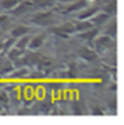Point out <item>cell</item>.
<instances>
[{"label":"cell","mask_w":124,"mask_h":125,"mask_svg":"<svg viewBox=\"0 0 124 125\" xmlns=\"http://www.w3.org/2000/svg\"><path fill=\"white\" fill-rule=\"evenodd\" d=\"M42 42H43V39H42V37H38V38H35V39L32 41V43H31V46H32L33 48H37V47H40V46L42 45Z\"/></svg>","instance_id":"6"},{"label":"cell","mask_w":124,"mask_h":125,"mask_svg":"<svg viewBox=\"0 0 124 125\" xmlns=\"http://www.w3.org/2000/svg\"><path fill=\"white\" fill-rule=\"evenodd\" d=\"M97 44H98L99 46H109V45L111 44V40H110L108 37H103V38H101L100 40H98Z\"/></svg>","instance_id":"5"},{"label":"cell","mask_w":124,"mask_h":125,"mask_svg":"<svg viewBox=\"0 0 124 125\" xmlns=\"http://www.w3.org/2000/svg\"><path fill=\"white\" fill-rule=\"evenodd\" d=\"M7 20V17H0V22H3Z\"/></svg>","instance_id":"15"},{"label":"cell","mask_w":124,"mask_h":125,"mask_svg":"<svg viewBox=\"0 0 124 125\" xmlns=\"http://www.w3.org/2000/svg\"><path fill=\"white\" fill-rule=\"evenodd\" d=\"M18 54H19V53H18V52H17V51H13V52H12V53H11V57H12V58H14V57H15V55L17 56Z\"/></svg>","instance_id":"14"},{"label":"cell","mask_w":124,"mask_h":125,"mask_svg":"<svg viewBox=\"0 0 124 125\" xmlns=\"http://www.w3.org/2000/svg\"><path fill=\"white\" fill-rule=\"evenodd\" d=\"M26 32H27V28H26V27L21 26V27L16 28V29L13 31V35H14V36H21V35H22V34H24V33H26Z\"/></svg>","instance_id":"4"},{"label":"cell","mask_w":124,"mask_h":125,"mask_svg":"<svg viewBox=\"0 0 124 125\" xmlns=\"http://www.w3.org/2000/svg\"><path fill=\"white\" fill-rule=\"evenodd\" d=\"M26 43H27V38H24L23 40H21V41L19 43V47H24Z\"/></svg>","instance_id":"13"},{"label":"cell","mask_w":124,"mask_h":125,"mask_svg":"<svg viewBox=\"0 0 124 125\" xmlns=\"http://www.w3.org/2000/svg\"><path fill=\"white\" fill-rule=\"evenodd\" d=\"M85 5H86V2L83 1V0H82V1H80V2H78V3H76V4H74V5H72L71 7H69V8L67 9V11H68V12L75 11V10H78V9H80V8H82V7H83V6H85Z\"/></svg>","instance_id":"3"},{"label":"cell","mask_w":124,"mask_h":125,"mask_svg":"<svg viewBox=\"0 0 124 125\" xmlns=\"http://www.w3.org/2000/svg\"><path fill=\"white\" fill-rule=\"evenodd\" d=\"M107 19H108V15H101V16H99V17L95 20V21H97L98 23H102V22H104Z\"/></svg>","instance_id":"10"},{"label":"cell","mask_w":124,"mask_h":125,"mask_svg":"<svg viewBox=\"0 0 124 125\" xmlns=\"http://www.w3.org/2000/svg\"><path fill=\"white\" fill-rule=\"evenodd\" d=\"M16 4H17V0H4L3 1V6L5 8H11Z\"/></svg>","instance_id":"7"},{"label":"cell","mask_w":124,"mask_h":125,"mask_svg":"<svg viewBox=\"0 0 124 125\" xmlns=\"http://www.w3.org/2000/svg\"><path fill=\"white\" fill-rule=\"evenodd\" d=\"M109 33L112 34V35H114V36L116 34V25H115V24H114V25L112 26V28H111V30L109 31Z\"/></svg>","instance_id":"12"},{"label":"cell","mask_w":124,"mask_h":125,"mask_svg":"<svg viewBox=\"0 0 124 125\" xmlns=\"http://www.w3.org/2000/svg\"><path fill=\"white\" fill-rule=\"evenodd\" d=\"M51 17V13H47V14H41L39 16H37L34 19V21L37 23H45V21H47V20Z\"/></svg>","instance_id":"1"},{"label":"cell","mask_w":124,"mask_h":125,"mask_svg":"<svg viewBox=\"0 0 124 125\" xmlns=\"http://www.w3.org/2000/svg\"><path fill=\"white\" fill-rule=\"evenodd\" d=\"M82 56L83 57V58H85V59H87V60H92L94 58H96V54L91 52V51H88V50H84V51H83V52H82Z\"/></svg>","instance_id":"2"},{"label":"cell","mask_w":124,"mask_h":125,"mask_svg":"<svg viewBox=\"0 0 124 125\" xmlns=\"http://www.w3.org/2000/svg\"><path fill=\"white\" fill-rule=\"evenodd\" d=\"M96 11H97V8H94V9H90V10L86 11L85 13H83V15H82V16L80 17V19H85V18H87V17L91 16L92 14H94V13H95Z\"/></svg>","instance_id":"8"},{"label":"cell","mask_w":124,"mask_h":125,"mask_svg":"<svg viewBox=\"0 0 124 125\" xmlns=\"http://www.w3.org/2000/svg\"><path fill=\"white\" fill-rule=\"evenodd\" d=\"M0 35H1V34H0Z\"/></svg>","instance_id":"16"},{"label":"cell","mask_w":124,"mask_h":125,"mask_svg":"<svg viewBox=\"0 0 124 125\" xmlns=\"http://www.w3.org/2000/svg\"><path fill=\"white\" fill-rule=\"evenodd\" d=\"M96 33H97L96 30H94V31H89V32H87V33L83 34L82 37H83V38H85V39H91V38H93V37L96 35Z\"/></svg>","instance_id":"9"},{"label":"cell","mask_w":124,"mask_h":125,"mask_svg":"<svg viewBox=\"0 0 124 125\" xmlns=\"http://www.w3.org/2000/svg\"><path fill=\"white\" fill-rule=\"evenodd\" d=\"M91 27V24L88 23V22H85V23H82L80 25H78V29L79 30H83V29H87V28H90Z\"/></svg>","instance_id":"11"}]
</instances>
